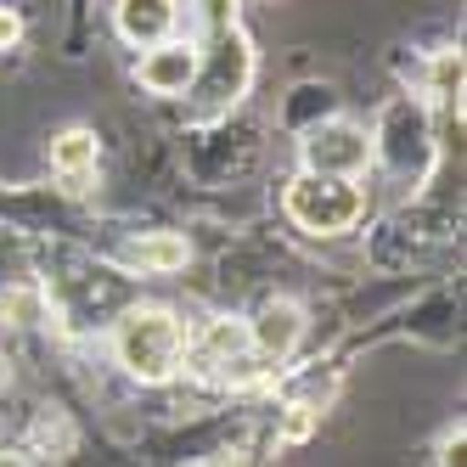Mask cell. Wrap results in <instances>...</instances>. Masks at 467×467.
<instances>
[{"instance_id":"obj_15","label":"cell","mask_w":467,"mask_h":467,"mask_svg":"<svg viewBox=\"0 0 467 467\" xmlns=\"http://www.w3.org/2000/svg\"><path fill=\"white\" fill-rule=\"evenodd\" d=\"M197 17H203L209 35H220V28H237V0H197Z\"/></svg>"},{"instance_id":"obj_5","label":"cell","mask_w":467,"mask_h":467,"mask_svg":"<svg viewBox=\"0 0 467 467\" xmlns=\"http://www.w3.org/2000/svg\"><path fill=\"white\" fill-rule=\"evenodd\" d=\"M197 74H203V51L192 40H175V35L147 46L141 62H136V79H141L147 96H186L197 85Z\"/></svg>"},{"instance_id":"obj_9","label":"cell","mask_w":467,"mask_h":467,"mask_svg":"<svg viewBox=\"0 0 467 467\" xmlns=\"http://www.w3.org/2000/svg\"><path fill=\"white\" fill-rule=\"evenodd\" d=\"M119 259L130 265V271H141V276H170V271H186L192 243L181 237V231H141V237H130L119 248Z\"/></svg>"},{"instance_id":"obj_11","label":"cell","mask_w":467,"mask_h":467,"mask_svg":"<svg viewBox=\"0 0 467 467\" xmlns=\"http://www.w3.org/2000/svg\"><path fill=\"white\" fill-rule=\"evenodd\" d=\"M0 321H6V327H40L46 321V287L40 282L0 287Z\"/></svg>"},{"instance_id":"obj_12","label":"cell","mask_w":467,"mask_h":467,"mask_svg":"<svg viewBox=\"0 0 467 467\" xmlns=\"http://www.w3.org/2000/svg\"><path fill=\"white\" fill-rule=\"evenodd\" d=\"M35 445H40V451H51V456H74L79 433H74V422L62 417V411H46V417L35 422Z\"/></svg>"},{"instance_id":"obj_13","label":"cell","mask_w":467,"mask_h":467,"mask_svg":"<svg viewBox=\"0 0 467 467\" xmlns=\"http://www.w3.org/2000/svg\"><path fill=\"white\" fill-rule=\"evenodd\" d=\"M428 90L433 96H456L462 90V51L451 46V51H433V62H428Z\"/></svg>"},{"instance_id":"obj_8","label":"cell","mask_w":467,"mask_h":467,"mask_svg":"<svg viewBox=\"0 0 467 467\" xmlns=\"http://www.w3.org/2000/svg\"><path fill=\"white\" fill-rule=\"evenodd\" d=\"M51 175H57V186L68 197L90 192V181H96V130H85V124L62 130V136L51 141Z\"/></svg>"},{"instance_id":"obj_14","label":"cell","mask_w":467,"mask_h":467,"mask_svg":"<svg viewBox=\"0 0 467 467\" xmlns=\"http://www.w3.org/2000/svg\"><path fill=\"white\" fill-rule=\"evenodd\" d=\"M316 422H321V411L310 406V400H293L287 417H282V445H305L316 433Z\"/></svg>"},{"instance_id":"obj_2","label":"cell","mask_w":467,"mask_h":467,"mask_svg":"<svg viewBox=\"0 0 467 467\" xmlns=\"http://www.w3.org/2000/svg\"><path fill=\"white\" fill-rule=\"evenodd\" d=\"M282 209L298 231H316V237H338V231H349L360 214H366V186L344 181V175H293L287 192H282Z\"/></svg>"},{"instance_id":"obj_17","label":"cell","mask_w":467,"mask_h":467,"mask_svg":"<svg viewBox=\"0 0 467 467\" xmlns=\"http://www.w3.org/2000/svg\"><path fill=\"white\" fill-rule=\"evenodd\" d=\"M6 383H12V366H6V355H0V394H6Z\"/></svg>"},{"instance_id":"obj_3","label":"cell","mask_w":467,"mask_h":467,"mask_svg":"<svg viewBox=\"0 0 467 467\" xmlns=\"http://www.w3.org/2000/svg\"><path fill=\"white\" fill-rule=\"evenodd\" d=\"M305 170L360 181L366 170H372V130L355 124V119H327V124H310V130H305Z\"/></svg>"},{"instance_id":"obj_16","label":"cell","mask_w":467,"mask_h":467,"mask_svg":"<svg viewBox=\"0 0 467 467\" xmlns=\"http://www.w3.org/2000/svg\"><path fill=\"white\" fill-rule=\"evenodd\" d=\"M17 40H23V17L12 6H0V51H12Z\"/></svg>"},{"instance_id":"obj_7","label":"cell","mask_w":467,"mask_h":467,"mask_svg":"<svg viewBox=\"0 0 467 467\" xmlns=\"http://www.w3.org/2000/svg\"><path fill=\"white\" fill-rule=\"evenodd\" d=\"M175 23H181V0H119V6H113L119 40L124 46H141V51L158 46V40H170Z\"/></svg>"},{"instance_id":"obj_4","label":"cell","mask_w":467,"mask_h":467,"mask_svg":"<svg viewBox=\"0 0 467 467\" xmlns=\"http://www.w3.org/2000/svg\"><path fill=\"white\" fill-rule=\"evenodd\" d=\"M372 158H383L394 175H406L411 158H417V170H422V163H428V119H422V108L389 102L383 124L372 130Z\"/></svg>"},{"instance_id":"obj_6","label":"cell","mask_w":467,"mask_h":467,"mask_svg":"<svg viewBox=\"0 0 467 467\" xmlns=\"http://www.w3.org/2000/svg\"><path fill=\"white\" fill-rule=\"evenodd\" d=\"M298 338H305V310L293 305V298H271L254 321H248V349L259 355V360H287L293 349H298Z\"/></svg>"},{"instance_id":"obj_1","label":"cell","mask_w":467,"mask_h":467,"mask_svg":"<svg viewBox=\"0 0 467 467\" xmlns=\"http://www.w3.org/2000/svg\"><path fill=\"white\" fill-rule=\"evenodd\" d=\"M113 355L136 383H170L186 360V327L163 305H136L113 327Z\"/></svg>"},{"instance_id":"obj_10","label":"cell","mask_w":467,"mask_h":467,"mask_svg":"<svg viewBox=\"0 0 467 467\" xmlns=\"http://www.w3.org/2000/svg\"><path fill=\"white\" fill-rule=\"evenodd\" d=\"M243 355H248V321L214 316L203 327V344H197V366H225V378H231V366H243Z\"/></svg>"}]
</instances>
